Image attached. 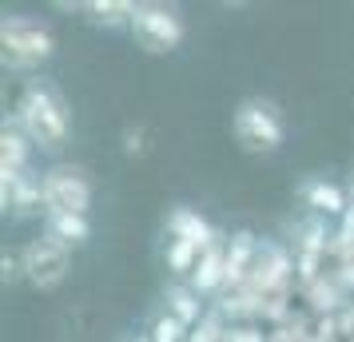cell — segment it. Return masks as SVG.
<instances>
[{
  "mask_svg": "<svg viewBox=\"0 0 354 342\" xmlns=\"http://www.w3.org/2000/svg\"><path fill=\"white\" fill-rule=\"evenodd\" d=\"M187 287H192L199 298H215V294L227 291V243H215L199 255L192 278H187Z\"/></svg>",
  "mask_w": 354,
  "mask_h": 342,
  "instance_id": "30bf717a",
  "label": "cell"
},
{
  "mask_svg": "<svg viewBox=\"0 0 354 342\" xmlns=\"http://www.w3.org/2000/svg\"><path fill=\"white\" fill-rule=\"evenodd\" d=\"M56 52V32L48 20L28 12H8L0 20V60L8 72H32L48 64Z\"/></svg>",
  "mask_w": 354,
  "mask_h": 342,
  "instance_id": "7a4b0ae2",
  "label": "cell"
},
{
  "mask_svg": "<svg viewBox=\"0 0 354 342\" xmlns=\"http://www.w3.org/2000/svg\"><path fill=\"white\" fill-rule=\"evenodd\" d=\"M44 235L68 251H80L92 239V219L88 215H44Z\"/></svg>",
  "mask_w": 354,
  "mask_h": 342,
  "instance_id": "9a60e30c",
  "label": "cell"
},
{
  "mask_svg": "<svg viewBox=\"0 0 354 342\" xmlns=\"http://www.w3.org/2000/svg\"><path fill=\"white\" fill-rule=\"evenodd\" d=\"M0 207L17 219L28 215H44V191H40V175H20L12 183H0Z\"/></svg>",
  "mask_w": 354,
  "mask_h": 342,
  "instance_id": "8fae6325",
  "label": "cell"
},
{
  "mask_svg": "<svg viewBox=\"0 0 354 342\" xmlns=\"http://www.w3.org/2000/svg\"><path fill=\"white\" fill-rule=\"evenodd\" d=\"M24 278V267H20V251L12 255V251H4L0 255V283L4 287H12V283H20Z\"/></svg>",
  "mask_w": 354,
  "mask_h": 342,
  "instance_id": "44dd1931",
  "label": "cell"
},
{
  "mask_svg": "<svg viewBox=\"0 0 354 342\" xmlns=\"http://www.w3.org/2000/svg\"><path fill=\"white\" fill-rule=\"evenodd\" d=\"M136 48H144L147 56H167L183 44L187 36V24L179 17V8H167V4H136V17L128 24Z\"/></svg>",
  "mask_w": 354,
  "mask_h": 342,
  "instance_id": "5b68a950",
  "label": "cell"
},
{
  "mask_svg": "<svg viewBox=\"0 0 354 342\" xmlns=\"http://www.w3.org/2000/svg\"><path fill=\"white\" fill-rule=\"evenodd\" d=\"M40 191H44V215H88L92 207V175L80 163H52L40 171Z\"/></svg>",
  "mask_w": 354,
  "mask_h": 342,
  "instance_id": "277c9868",
  "label": "cell"
},
{
  "mask_svg": "<svg viewBox=\"0 0 354 342\" xmlns=\"http://www.w3.org/2000/svg\"><path fill=\"white\" fill-rule=\"evenodd\" d=\"M227 330H231V323H227L215 307H207V314H203L199 326L192 330V342H227Z\"/></svg>",
  "mask_w": 354,
  "mask_h": 342,
  "instance_id": "d6986e66",
  "label": "cell"
},
{
  "mask_svg": "<svg viewBox=\"0 0 354 342\" xmlns=\"http://www.w3.org/2000/svg\"><path fill=\"white\" fill-rule=\"evenodd\" d=\"M124 151H128V155H144V151H147L144 128H128V131H124Z\"/></svg>",
  "mask_w": 354,
  "mask_h": 342,
  "instance_id": "7402d4cb",
  "label": "cell"
},
{
  "mask_svg": "<svg viewBox=\"0 0 354 342\" xmlns=\"http://www.w3.org/2000/svg\"><path fill=\"white\" fill-rule=\"evenodd\" d=\"M80 12H88L92 24L124 28V24H131V17H136V4H131V0H88Z\"/></svg>",
  "mask_w": 354,
  "mask_h": 342,
  "instance_id": "2e32d148",
  "label": "cell"
},
{
  "mask_svg": "<svg viewBox=\"0 0 354 342\" xmlns=\"http://www.w3.org/2000/svg\"><path fill=\"white\" fill-rule=\"evenodd\" d=\"M147 334H151V342H187L192 339V330L179 323L176 314H167V310H160V314L151 319V330H147Z\"/></svg>",
  "mask_w": 354,
  "mask_h": 342,
  "instance_id": "ac0fdd59",
  "label": "cell"
},
{
  "mask_svg": "<svg viewBox=\"0 0 354 342\" xmlns=\"http://www.w3.org/2000/svg\"><path fill=\"white\" fill-rule=\"evenodd\" d=\"M231 131H235V140H239L243 151H251V155H271L283 147L287 140V120L279 112V104L274 99H263V96H247L235 108L231 115Z\"/></svg>",
  "mask_w": 354,
  "mask_h": 342,
  "instance_id": "3957f363",
  "label": "cell"
},
{
  "mask_svg": "<svg viewBox=\"0 0 354 342\" xmlns=\"http://www.w3.org/2000/svg\"><path fill=\"white\" fill-rule=\"evenodd\" d=\"M303 203H306V211L319 215V219H342V215L351 211L346 191H342L338 183H326V180H306L303 183Z\"/></svg>",
  "mask_w": 354,
  "mask_h": 342,
  "instance_id": "4fadbf2b",
  "label": "cell"
},
{
  "mask_svg": "<svg viewBox=\"0 0 354 342\" xmlns=\"http://www.w3.org/2000/svg\"><path fill=\"white\" fill-rule=\"evenodd\" d=\"M32 140L20 131V124L8 115L0 128V183H12L32 171Z\"/></svg>",
  "mask_w": 354,
  "mask_h": 342,
  "instance_id": "ba28073f",
  "label": "cell"
},
{
  "mask_svg": "<svg viewBox=\"0 0 354 342\" xmlns=\"http://www.w3.org/2000/svg\"><path fill=\"white\" fill-rule=\"evenodd\" d=\"M128 342H151V334H136V339H128Z\"/></svg>",
  "mask_w": 354,
  "mask_h": 342,
  "instance_id": "603a6c76",
  "label": "cell"
},
{
  "mask_svg": "<svg viewBox=\"0 0 354 342\" xmlns=\"http://www.w3.org/2000/svg\"><path fill=\"white\" fill-rule=\"evenodd\" d=\"M20 267H24V283L32 291L48 294L56 287H64L68 275H72V251L48 235H40V239H28L20 247Z\"/></svg>",
  "mask_w": 354,
  "mask_h": 342,
  "instance_id": "8992f818",
  "label": "cell"
},
{
  "mask_svg": "<svg viewBox=\"0 0 354 342\" xmlns=\"http://www.w3.org/2000/svg\"><path fill=\"white\" fill-rule=\"evenodd\" d=\"M227 342H271V330H263L259 323H235L227 330Z\"/></svg>",
  "mask_w": 354,
  "mask_h": 342,
  "instance_id": "ffe728a7",
  "label": "cell"
},
{
  "mask_svg": "<svg viewBox=\"0 0 354 342\" xmlns=\"http://www.w3.org/2000/svg\"><path fill=\"white\" fill-rule=\"evenodd\" d=\"M247 291H255L259 298H271V294H290L295 291V251L274 239H263L247 278Z\"/></svg>",
  "mask_w": 354,
  "mask_h": 342,
  "instance_id": "52a82bcc",
  "label": "cell"
},
{
  "mask_svg": "<svg viewBox=\"0 0 354 342\" xmlns=\"http://www.w3.org/2000/svg\"><path fill=\"white\" fill-rule=\"evenodd\" d=\"M259 243H263V239H259L251 227H235L227 235V291L247 287L251 267H255V255H259Z\"/></svg>",
  "mask_w": 354,
  "mask_h": 342,
  "instance_id": "9c48e42d",
  "label": "cell"
},
{
  "mask_svg": "<svg viewBox=\"0 0 354 342\" xmlns=\"http://www.w3.org/2000/svg\"><path fill=\"white\" fill-rule=\"evenodd\" d=\"M163 310H167V314H176L187 330H195V326H199V319L207 314L203 298H199L187 283H167V287H163Z\"/></svg>",
  "mask_w": 354,
  "mask_h": 342,
  "instance_id": "5bb4252c",
  "label": "cell"
},
{
  "mask_svg": "<svg viewBox=\"0 0 354 342\" xmlns=\"http://www.w3.org/2000/svg\"><path fill=\"white\" fill-rule=\"evenodd\" d=\"M12 120L32 140L36 151H44V155H56L72 140V108H68L64 92L52 80H44V76H36V80H28L20 88Z\"/></svg>",
  "mask_w": 354,
  "mask_h": 342,
  "instance_id": "6da1fadb",
  "label": "cell"
},
{
  "mask_svg": "<svg viewBox=\"0 0 354 342\" xmlns=\"http://www.w3.org/2000/svg\"><path fill=\"white\" fill-rule=\"evenodd\" d=\"M199 247H192V243H183V239H167V251H163V263H167V271L171 275H179V278H192V271H195V263H199Z\"/></svg>",
  "mask_w": 354,
  "mask_h": 342,
  "instance_id": "e0dca14e",
  "label": "cell"
},
{
  "mask_svg": "<svg viewBox=\"0 0 354 342\" xmlns=\"http://www.w3.org/2000/svg\"><path fill=\"white\" fill-rule=\"evenodd\" d=\"M167 231H171V239H183V243L199 247V251L223 243V235L211 227V223L195 211V207H176V211L167 215Z\"/></svg>",
  "mask_w": 354,
  "mask_h": 342,
  "instance_id": "7c38bea8",
  "label": "cell"
}]
</instances>
